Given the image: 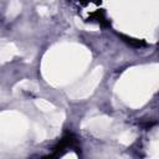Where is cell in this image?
Returning a JSON list of instances; mask_svg holds the SVG:
<instances>
[{"label":"cell","instance_id":"cell-1","mask_svg":"<svg viewBox=\"0 0 159 159\" xmlns=\"http://www.w3.org/2000/svg\"><path fill=\"white\" fill-rule=\"evenodd\" d=\"M120 37L124 39L125 42L130 43V45L134 46V47H140V46H144V45H145V43H144L143 41H140V40H135V39H132V37H127V36H124V35H120Z\"/></svg>","mask_w":159,"mask_h":159},{"label":"cell","instance_id":"cell-2","mask_svg":"<svg viewBox=\"0 0 159 159\" xmlns=\"http://www.w3.org/2000/svg\"><path fill=\"white\" fill-rule=\"evenodd\" d=\"M99 24H104V20H106V17H104V14L102 12V11H97V12H94L93 15H92Z\"/></svg>","mask_w":159,"mask_h":159},{"label":"cell","instance_id":"cell-3","mask_svg":"<svg viewBox=\"0 0 159 159\" xmlns=\"http://www.w3.org/2000/svg\"><path fill=\"white\" fill-rule=\"evenodd\" d=\"M80 2H84V4H87V2H97L98 0H78Z\"/></svg>","mask_w":159,"mask_h":159}]
</instances>
